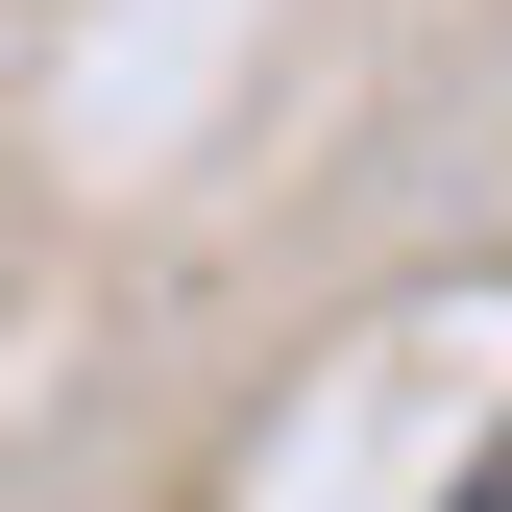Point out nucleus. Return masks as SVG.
<instances>
[{
  "mask_svg": "<svg viewBox=\"0 0 512 512\" xmlns=\"http://www.w3.org/2000/svg\"><path fill=\"white\" fill-rule=\"evenodd\" d=\"M464 512H512V439H488V464H464Z\"/></svg>",
  "mask_w": 512,
  "mask_h": 512,
  "instance_id": "nucleus-1",
  "label": "nucleus"
}]
</instances>
